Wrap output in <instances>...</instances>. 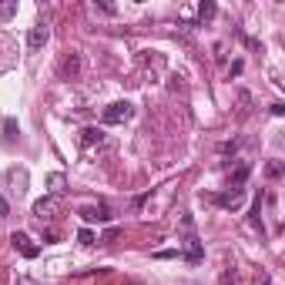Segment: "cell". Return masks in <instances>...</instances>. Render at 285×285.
I'll use <instances>...</instances> for the list:
<instances>
[{"instance_id":"obj_8","label":"cell","mask_w":285,"mask_h":285,"mask_svg":"<svg viewBox=\"0 0 285 285\" xmlns=\"http://www.w3.org/2000/svg\"><path fill=\"white\" fill-rule=\"evenodd\" d=\"M252 225L259 228V232H265V225H262V195L252 202Z\"/></svg>"},{"instance_id":"obj_9","label":"cell","mask_w":285,"mask_h":285,"mask_svg":"<svg viewBox=\"0 0 285 285\" xmlns=\"http://www.w3.org/2000/svg\"><path fill=\"white\" fill-rule=\"evenodd\" d=\"M215 202L225 205V208H235V205L242 202V191H232V195H215Z\"/></svg>"},{"instance_id":"obj_16","label":"cell","mask_w":285,"mask_h":285,"mask_svg":"<svg viewBox=\"0 0 285 285\" xmlns=\"http://www.w3.org/2000/svg\"><path fill=\"white\" fill-rule=\"evenodd\" d=\"M218 151H221V155H235V151H238V141H225Z\"/></svg>"},{"instance_id":"obj_19","label":"cell","mask_w":285,"mask_h":285,"mask_svg":"<svg viewBox=\"0 0 285 285\" xmlns=\"http://www.w3.org/2000/svg\"><path fill=\"white\" fill-rule=\"evenodd\" d=\"M0 215H7V202L4 198H0Z\"/></svg>"},{"instance_id":"obj_7","label":"cell","mask_w":285,"mask_h":285,"mask_svg":"<svg viewBox=\"0 0 285 285\" xmlns=\"http://www.w3.org/2000/svg\"><path fill=\"white\" fill-rule=\"evenodd\" d=\"M101 141H104V131L101 128H84L81 131V145L84 148H94V145H101Z\"/></svg>"},{"instance_id":"obj_15","label":"cell","mask_w":285,"mask_h":285,"mask_svg":"<svg viewBox=\"0 0 285 285\" xmlns=\"http://www.w3.org/2000/svg\"><path fill=\"white\" fill-rule=\"evenodd\" d=\"M118 235H121V228H107L104 235H101V242H104V245H111V242H114V238H118Z\"/></svg>"},{"instance_id":"obj_10","label":"cell","mask_w":285,"mask_h":285,"mask_svg":"<svg viewBox=\"0 0 285 285\" xmlns=\"http://www.w3.org/2000/svg\"><path fill=\"white\" fill-rule=\"evenodd\" d=\"M50 208H54V198H41V202H34V215H37V218H44Z\"/></svg>"},{"instance_id":"obj_4","label":"cell","mask_w":285,"mask_h":285,"mask_svg":"<svg viewBox=\"0 0 285 285\" xmlns=\"http://www.w3.org/2000/svg\"><path fill=\"white\" fill-rule=\"evenodd\" d=\"M81 218L84 221H111V212H107V205H88V208H81Z\"/></svg>"},{"instance_id":"obj_13","label":"cell","mask_w":285,"mask_h":285,"mask_svg":"<svg viewBox=\"0 0 285 285\" xmlns=\"http://www.w3.org/2000/svg\"><path fill=\"white\" fill-rule=\"evenodd\" d=\"M265 175H269V178H282V161H269Z\"/></svg>"},{"instance_id":"obj_11","label":"cell","mask_w":285,"mask_h":285,"mask_svg":"<svg viewBox=\"0 0 285 285\" xmlns=\"http://www.w3.org/2000/svg\"><path fill=\"white\" fill-rule=\"evenodd\" d=\"M245 178H248V164H238V171H235V175H232V185H235V191H242Z\"/></svg>"},{"instance_id":"obj_1","label":"cell","mask_w":285,"mask_h":285,"mask_svg":"<svg viewBox=\"0 0 285 285\" xmlns=\"http://www.w3.org/2000/svg\"><path fill=\"white\" fill-rule=\"evenodd\" d=\"M131 114H134V104L131 101H114V104H107L104 107V124H124V121H131Z\"/></svg>"},{"instance_id":"obj_20","label":"cell","mask_w":285,"mask_h":285,"mask_svg":"<svg viewBox=\"0 0 285 285\" xmlns=\"http://www.w3.org/2000/svg\"><path fill=\"white\" fill-rule=\"evenodd\" d=\"M259 285H272V278H262V282H259Z\"/></svg>"},{"instance_id":"obj_12","label":"cell","mask_w":285,"mask_h":285,"mask_svg":"<svg viewBox=\"0 0 285 285\" xmlns=\"http://www.w3.org/2000/svg\"><path fill=\"white\" fill-rule=\"evenodd\" d=\"M198 17H202V20H208V17H215V4H212V0L198 7Z\"/></svg>"},{"instance_id":"obj_14","label":"cell","mask_w":285,"mask_h":285,"mask_svg":"<svg viewBox=\"0 0 285 285\" xmlns=\"http://www.w3.org/2000/svg\"><path fill=\"white\" fill-rule=\"evenodd\" d=\"M77 242L81 245H94V232H91V228H81V232H77Z\"/></svg>"},{"instance_id":"obj_17","label":"cell","mask_w":285,"mask_h":285,"mask_svg":"<svg viewBox=\"0 0 285 285\" xmlns=\"http://www.w3.org/2000/svg\"><path fill=\"white\" fill-rule=\"evenodd\" d=\"M14 10H17L14 4H4V7H0V17H10V14H14Z\"/></svg>"},{"instance_id":"obj_6","label":"cell","mask_w":285,"mask_h":285,"mask_svg":"<svg viewBox=\"0 0 285 285\" xmlns=\"http://www.w3.org/2000/svg\"><path fill=\"white\" fill-rule=\"evenodd\" d=\"M185 259L188 262H202V242H198L195 235L185 238Z\"/></svg>"},{"instance_id":"obj_3","label":"cell","mask_w":285,"mask_h":285,"mask_svg":"<svg viewBox=\"0 0 285 285\" xmlns=\"http://www.w3.org/2000/svg\"><path fill=\"white\" fill-rule=\"evenodd\" d=\"M47 37H50V27L41 20V24H34L31 34H27V47H31V50H41L44 44H47Z\"/></svg>"},{"instance_id":"obj_5","label":"cell","mask_w":285,"mask_h":285,"mask_svg":"<svg viewBox=\"0 0 285 285\" xmlns=\"http://www.w3.org/2000/svg\"><path fill=\"white\" fill-rule=\"evenodd\" d=\"M77 71H81V54H77V50H71V54L64 57V64H61V74H64V77H74Z\"/></svg>"},{"instance_id":"obj_18","label":"cell","mask_w":285,"mask_h":285,"mask_svg":"<svg viewBox=\"0 0 285 285\" xmlns=\"http://www.w3.org/2000/svg\"><path fill=\"white\" fill-rule=\"evenodd\" d=\"M178 252H171V248H164V252H155V259H175Z\"/></svg>"},{"instance_id":"obj_2","label":"cell","mask_w":285,"mask_h":285,"mask_svg":"<svg viewBox=\"0 0 285 285\" xmlns=\"http://www.w3.org/2000/svg\"><path fill=\"white\" fill-rule=\"evenodd\" d=\"M10 242H14V248L24 255V259H37V255H41V248H37V245H34L24 232H14V235H10Z\"/></svg>"}]
</instances>
